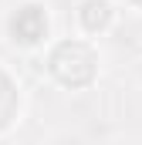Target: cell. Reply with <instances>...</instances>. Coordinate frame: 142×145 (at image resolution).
Here are the masks:
<instances>
[{
    "label": "cell",
    "mask_w": 142,
    "mask_h": 145,
    "mask_svg": "<svg viewBox=\"0 0 142 145\" xmlns=\"http://www.w3.org/2000/svg\"><path fill=\"white\" fill-rule=\"evenodd\" d=\"M51 71H54V78L61 84H71V88L88 84L95 78V54L81 40H64L51 54Z\"/></svg>",
    "instance_id": "cell-1"
},
{
    "label": "cell",
    "mask_w": 142,
    "mask_h": 145,
    "mask_svg": "<svg viewBox=\"0 0 142 145\" xmlns=\"http://www.w3.org/2000/svg\"><path fill=\"white\" fill-rule=\"evenodd\" d=\"M47 31V17H44V10L34 7V3H27V7H20L14 17H10V37L17 40V44H37L41 37Z\"/></svg>",
    "instance_id": "cell-2"
},
{
    "label": "cell",
    "mask_w": 142,
    "mask_h": 145,
    "mask_svg": "<svg viewBox=\"0 0 142 145\" xmlns=\"http://www.w3.org/2000/svg\"><path fill=\"white\" fill-rule=\"evenodd\" d=\"M108 20H112V7L105 0H85L81 3V24H85V31L98 34L102 27H108Z\"/></svg>",
    "instance_id": "cell-3"
},
{
    "label": "cell",
    "mask_w": 142,
    "mask_h": 145,
    "mask_svg": "<svg viewBox=\"0 0 142 145\" xmlns=\"http://www.w3.org/2000/svg\"><path fill=\"white\" fill-rule=\"evenodd\" d=\"M14 111H17V91H14V84L0 74V128L10 125Z\"/></svg>",
    "instance_id": "cell-4"
},
{
    "label": "cell",
    "mask_w": 142,
    "mask_h": 145,
    "mask_svg": "<svg viewBox=\"0 0 142 145\" xmlns=\"http://www.w3.org/2000/svg\"><path fill=\"white\" fill-rule=\"evenodd\" d=\"M135 3H139V7H142V0H135Z\"/></svg>",
    "instance_id": "cell-5"
}]
</instances>
